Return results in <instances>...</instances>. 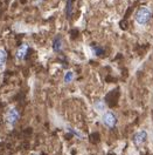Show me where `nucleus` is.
Wrapping results in <instances>:
<instances>
[{"instance_id":"nucleus-1","label":"nucleus","mask_w":153,"mask_h":155,"mask_svg":"<svg viewBox=\"0 0 153 155\" xmlns=\"http://www.w3.org/2000/svg\"><path fill=\"white\" fill-rule=\"evenodd\" d=\"M151 15H152V13L147 7H139L137 10V12L134 13V20L137 21V24L143 26V25H146L150 21Z\"/></svg>"},{"instance_id":"nucleus-2","label":"nucleus","mask_w":153,"mask_h":155,"mask_svg":"<svg viewBox=\"0 0 153 155\" xmlns=\"http://www.w3.org/2000/svg\"><path fill=\"white\" fill-rule=\"evenodd\" d=\"M103 124L109 128H112L117 124V116L112 112H105L103 115Z\"/></svg>"},{"instance_id":"nucleus-3","label":"nucleus","mask_w":153,"mask_h":155,"mask_svg":"<svg viewBox=\"0 0 153 155\" xmlns=\"http://www.w3.org/2000/svg\"><path fill=\"white\" fill-rule=\"evenodd\" d=\"M147 140V132L146 130H139L133 135V142L136 146H142Z\"/></svg>"},{"instance_id":"nucleus-4","label":"nucleus","mask_w":153,"mask_h":155,"mask_svg":"<svg viewBox=\"0 0 153 155\" xmlns=\"http://www.w3.org/2000/svg\"><path fill=\"white\" fill-rule=\"evenodd\" d=\"M19 119V113L15 109H11L7 114V121L10 122L11 125H14Z\"/></svg>"},{"instance_id":"nucleus-5","label":"nucleus","mask_w":153,"mask_h":155,"mask_svg":"<svg viewBox=\"0 0 153 155\" xmlns=\"http://www.w3.org/2000/svg\"><path fill=\"white\" fill-rule=\"evenodd\" d=\"M27 49H28V46L27 45H22L21 47H19L18 48V51H17V58H23L25 57V54L27 53Z\"/></svg>"},{"instance_id":"nucleus-6","label":"nucleus","mask_w":153,"mask_h":155,"mask_svg":"<svg viewBox=\"0 0 153 155\" xmlns=\"http://www.w3.org/2000/svg\"><path fill=\"white\" fill-rule=\"evenodd\" d=\"M61 46H62V42H61V38L60 37H56L54 42H53V48L55 52H60L61 51Z\"/></svg>"},{"instance_id":"nucleus-7","label":"nucleus","mask_w":153,"mask_h":155,"mask_svg":"<svg viewBox=\"0 0 153 155\" xmlns=\"http://www.w3.org/2000/svg\"><path fill=\"white\" fill-rule=\"evenodd\" d=\"M6 58H7V55H6V52H5L4 49H0V66H2V65L5 64V61H6Z\"/></svg>"},{"instance_id":"nucleus-8","label":"nucleus","mask_w":153,"mask_h":155,"mask_svg":"<svg viewBox=\"0 0 153 155\" xmlns=\"http://www.w3.org/2000/svg\"><path fill=\"white\" fill-rule=\"evenodd\" d=\"M95 107H96V109H97L98 112H103V110H104V108H105L104 104H103L102 101H96Z\"/></svg>"},{"instance_id":"nucleus-9","label":"nucleus","mask_w":153,"mask_h":155,"mask_svg":"<svg viewBox=\"0 0 153 155\" xmlns=\"http://www.w3.org/2000/svg\"><path fill=\"white\" fill-rule=\"evenodd\" d=\"M73 78H74V73L73 72H67L66 73V75H64V82H70L71 80H73Z\"/></svg>"},{"instance_id":"nucleus-10","label":"nucleus","mask_w":153,"mask_h":155,"mask_svg":"<svg viewBox=\"0 0 153 155\" xmlns=\"http://www.w3.org/2000/svg\"><path fill=\"white\" fill-rule=\"evenodd\" d=\"M73 6V0H68L67 1V15L68 17H70V14H71V7Z\"/></svg>"},{"instance_id":"nucleus-11","label":"nucleus","mask_w":153,"mask_h":155,"mask_svg":"<svg viewBox=\"0 0 153 155\" xmlns=\"http://www.w3.org/2000/svg\"><path fill=\"white\" fill-rule=\"evenodd\" d=\"M95 52L97 55H102L103 54V49L99 48V47H95Z\"/></svg>"}]
</instances>
